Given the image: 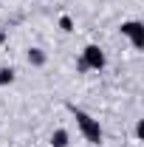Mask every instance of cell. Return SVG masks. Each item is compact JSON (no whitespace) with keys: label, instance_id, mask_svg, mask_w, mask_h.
Segmentation results:
<instances>
[{"label":"cell","instance_id":"8","mask_svg":"<svg viewBox=\"0 0 144 147\" xmlns=\"http://www.w3.org/2000/svg\"><path fill=\"white\" fill-rule=\"evenodd\" d=\"M136 136H139V139L144 136V119H139V122H136Z\"/></svg>","mask_w":144,"mask_h":147},{"label":"cell","instance_id":"5","mask_svg":"<svg viewBox=\"0 0 144 147\" xmlns=\"http://www.w3.org/2000/svg\"><path fill=\"white\" fill-rule=\"evenodd\" d=\"M71 144V136H68V130H54L51 133V147H68Z\"/></svg>","mask_w":144,"mask_h":147},{"label":"cell","instance_id":"3","mask_svg":"<svg viewBox=\"0 0 144 147\" xmlns=\"http://www.w3.org/2000/svg\"><path fill=\"white\" fill-rule=\"evenodd\" d=\"M122 34L133 42V48H144V23L141 20H127V23H122Z\"/></svg>","mask_w":144,"mask_h":147},{"label":"cell","instance_id":"2","mask_svg":"<svg viewBox=\"0 0 144 147\" xmlns=\"http://www.w3.org/2000/svg\"><path fill=\"white\" fill-rule=\"evenodd\" d=\"M108 65V57L105 51L99 48V45H85L82 48V57H79V62H76V71H102Z\"/></svg>","mask_w":144,"mask_h":147},{"label":"cell","instance_id":"6","mask_svg":"<svg viewBox=\"0 0 144 147\" xmlns=\"http://www.w3.org/2000/svg\"><path fill=\"white\" fill-rule=\"evenodd\" d=\"M14 82V68H0V88Z\"/></svg>","mask_w":144,"mask_h":147},{"label":"cell","instance_id":"1","mask_svg":"<svg viewBox=\"0 0 144 147\" xmlns=\"http://www.w3.org/2000/svg\"><path fill=\"white\" fill-rule=\"evenodd\" d=\"M71 110H73L76 127H79V133L85 136V142H88V144H102L105 133H102V125H99V119H93L90 113H85V110H79V108H71Z\"/></svg>","mask_w":144,"mask_h":147},{"label":"cell","instance_id":"4","mask_svg":"<svg viewBox=\"0 0 144 147\" xmlns=\"http://www.w3.org/2000/svg\"><path fill=\"white\" fill-rule=\"evenodd\" d=\"M45 51L42 48H28V65H34V68H42L45 65Z\"/></svg>","mask_w":144,"mask_h":147},{"label":"cell","instance_id":"7","mask_svg":"<svg viewBox=\"0 0 144 147\" xmlns=\"http://www.w3.org/2000/svg\"><path fill=\"white\" fill-rule=\"evenodd\" d=\"M59 28H62V31H73V20L68 17V14H62V17H59Z\"/></svg>","mask_w":144,"mask_h":147}]
</instances>
